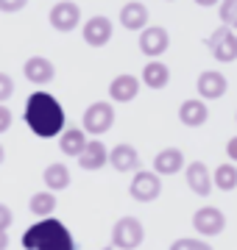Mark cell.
I'll return each mask as SVG.
<instances>
[{"instance_id": "6da1fadb", "label": "cell", "mask_w": 237, "mask_h": 250, "mask_svg": "<svg viewBox=\"0 0 237 250\" xmlns=\"http://www.w3.org/2000/svg\"><path fill=\"white\" fill-rule=\"evenodd\" d=\"M25 123L42 139L64 134V108L50 92H34L25 106Z\"/></svg>"}, {"instance_id": "7a4b0ae2", "label": "cell", "mask_w": 237, "mask_h": 250, "mask_svg": "<svg viewBox=\"0 0 237 250\" xmlns=\"http://www.w3.org/2000/svg\"><path fill=\"white\" fill-rule=\"evenodd\" d=\"M23 248L25 250H75V239L62 220L45 217V220L34 223L23 233Z\"/></svg>"}, {"instance_id": "3957f363", "label": "cell", "mask_w": 237, "mask_h": 250, "mask_svg": "<svg viewBox=\"0 0 237 250\" xmlns=\"http://www.w3.org/2000/svg\"><path fill=\"white\" fill-rule=\"evenodd\" d=\"M112 125H115V108H112V103H106V100L90 103L87 111H84V117H81V128L92 136L106 134Z\"/></svg>"}, {"instance_id": "277c9868", "label": "cell", "mask_w": 237, "mask_h": 250, "mask_svg": "<svg viewBox=\"0 0 237 250\" xmlns=\"http://www.w3.org/2000/svg\"><path fill=\"white\" fill-rule=\"evenodd\" d=\"M145 239V231H142V223L137 217H120L115 228H112V245L120 250H134L142 245Z\"/></svg>"}, {"instance_id": "5b68a950", "label": "cell", "mask_w": 237, "mask_h": 250, "mask_svg": "<svg viewBox=\"0 0 237 250\" xmlns=\"http://www.w3.org/2000/svg\"><path fill=\"white\" fill-rule=\"evenodd\" d=\"M207 47L215 56V62H223V64L237 62V36L232 28L220 25L218 31H212L210 39H207Z\"/></svg>"}, {"instance_id": "8992f818", "label": "cell", "mask_w": 237, "mask_h": 250, "mask_svg": "<svg viewBox=\"0 0 237 250\" xmlns=\"http://www.w3.org/2000/svg\"><path fill=\"white\" fill-rule=\"evenodd\" d=\"M47 20H50L53 31L70 34V31H75L78 22H81V9H78V3H73V0H59L53 9H50Z\"/></svg>"}, {"instance_id": "52a82bcc", "label": "cell", "mask_w": 237, "mask_h": 250, "mask_svg": "<svg viewBox=\"0 0 237 250\" xmlns=\"http://www.w3.org/2000/svg\"><path fill=\"white\" fill-rule=\"evenodd\" d=\"M131 197L140 200V203H151L156 197L162 195V181H159V172H151V170H140L128 187Z\"/></svg>"}, {"instance_id": "ba28073f", "label": "cell", "mask_w": 237, "mask_h": 250, "mask_svg": "<svg viewBox=\"0 0 237 250\" xmlns=\"http://www.w3.org/2000/svg\"><path fill=\"white\" fill-rule=\"evenodd\" d=\"M167 45H170V34H167L162 25H148L145 31H140V50H142L151 62L159 59V56L167 50Z\"/></svg>"}, {"instance_id": "9c48e42d", "label": "cell", "mask_w": 237, "mask_h": 250, "mask_svg": "<svg viewBox=\"0 0 237 250\" xmlns=\"http://www.w3.org/2000/svg\"><path fill=\"white\" fill-rule=\"evenodd\" d=\"M112 34H115V25H112L109 17H103V14H95V17H90L87 22H84V42L90 47H103L106 42L112 39Z\"/></svg>"}, {"instance_id": "30bf717a", "label": "cell", "mask_w": 237, "mask_h": 250, "mask_svg": "<svg viewBox=\"0 0 237 250\" xmlns=\"http://www.w3.org/2000/svg\"><path fill=\"white\" fill-rule=\"evenodd\" d=\"M192 228H195L201 236H215V233H220L226 228V217H223V211L215 208V206H204V208H198V211L192 214Z\"/></svg>"}, {"instance_id": "8fae6325", "label": "cell", "mask_w": 237, "mask_h": 250, "mask_svg": "<svg viewBox=\"0 0 237 250\" xmlns=\"http://www.w3.org/2000/svg\"><path fill=\"white\" fill-rule=\"evenodd\" d=\"M23 75H25L31 83H37V86H45L50 81L56 78V67L50 59L45 56H31L25 64H23Z\"/></svg>"}, {"instance_id": "7c38bea8", "label": "cell", "mask_w": 237, "mask_h": 250, "mask_svg": "<svg viewBox=\"0 0 237 250\" xmlns=\"http://www.w3.org/2000/svg\"><path fill=\"white\" fill-rule=\"evenodd\" d=\"M195 86H198L201 100H218V98H223V95H226L229 81H226V75H220V72L207 70V72H201V75H198Z\"/></svg>"}, {"instance_id": "4fadbf2b", "label": "cell", "mask_w": 237, "mask_h": 250, "mask_svg": "<svg viewBox=\"0 0 237 250\" xmlns=\"http://www.w3.org/2000/svg\"><path fill=\"white\" fill-rule=\"evenodd\" d=\"M137 95H140V81H137V75H128V72H123V75H118V78H112V83H109V98L115 100V103H131Z\"/></svg>"}, {"instance_id": "5bb4252c", "label": "cell", "mask_w": 237, "mask_h": 250, "mask_svg": "<svg viewBox=\"0 0 237 250\" xmlns=\"http://www.w3.org/2000/svg\"><path fill=\"white\" fill-rule=\"evenodd\" d=\"M187 187H190L195 195H201V197L210 195L212 187H215V178L210 175L207 164H201V161H192V164H187Z\"/></svg>"}, {"instance_id": "9a60e30c", "label": "cell", "mask_w": 237, "mask_h": 250, "mask_svg": "<svg viewBox=\"0 0 237 250\" xmlns=\"http://www.w3.org/2000/svg\"><path fill=\"white\" fill-rule=\"evenodd\" d=\"M120 25L126 31H145L148 28V9L140 0H128L120 9Z\"/></svg>"}, {"instance_id": "2e32d148", "label": "cell", "mask_w": 237, "mask_h": 250, "mask_svg": "<svg viewBox=\"0 0 237 250\" xmlns=\"http://www.w3.org/2000/svg\"><path fill=\"white\" fill-rule=\"evenodd\" d=\"M179 120H182L187 128H201V125L210 120V108H207L204 100L190 98V100H184L182 106H179Z\"/></svg>"}, {"instance_id": "e0dca14e", "label": "cell", "mask_w": 237, "mask_h": 250, "mask_svg": "<svg viewBox=\"0 0 237 250\" xmlns=\"http://www.w3.org/2000/svg\"><path fill=\"white\" fill-rule=\"evenodd\" d=\"M182 167H184V153L179 147H165V150L156 153L154 172H159V175H176Z\"/></svg>"}, {"instance_id": "ac0fdd59", "label": "cell", "mask_w": 237, "mask_h": 250, "mask_svg": "<svg viewBox=\"0 0 237 250\" xmlns=\"http://www.w3.org/2000/svg\"><path fill=\"white\" fill-rule=\"evenodd\" d=\"M109 161H112V167L118 172H131V170H137L140 167V153L131 147V145H118V147H112L109 153Z\"/></svg>"}, {"instance_id": "d6986e66", "label": "cell", "mask_w": 237, "mask_h": 250, "mask_svg": "<svg viewBox=\"0 0 237 250\" xmlns=\"http://www.w3.org/2000/svg\"><path fill=\"white\" fill-rule=\"evenodd\" d=\"M87 145H90V139H87V131L84 128H67L62 134V142H59V150L64 153V156H81L84 150H87Z\"/></svg>"}, {"instance_id": "ffe728a7", "label": "cell", "mask_w": 237, "mask_h": 250, "mask_svg": "<svg viewBox=\"0 0 237 250\" xmlns=\"http://www.w3.org/2000/svg\"><path fill=\"white\" fill-rule=\"evenodd\" d=\"M78 164H81L84 170H100L103 164H109V150L103 147V142H95V139H90L87 150L78 156Z\"/></svg>"}, {"instance_id": "44dd1931", "label": "cell", "mask_w": 237, "mask_h": 250, "mask_svg": "<svg viewBox=\"0 0 237 250\" xmlns=\"http://www.w3.org/2000/svg\"><path fill=\"white\" fill-rule=\"evenodd\" d=\"M167 81H170L167 64H162L159 59H154V62L145 64V70H142V83H145L148 89H165Z\"/></svg>"}, {"instance_id": "7402d4cb", "label": "cell", "mask_w": 237, "mask_h": 250, "mask_svg": "<svg viewBox=\"0 0 237 250\" xmlns=\"http://www.w3.org/2000/svg\"><path fill=\"white\" fill-rule=\"evenodd\" d=\"M42 178H45V187L50 189V192L70 187V170H67V164H47Z\"/></svg>"}, {"instance_id": "603a6c76", "label": "cell", "mask_w": 237, "mask_h": 250, "mask_svg": "<svg viewBox=\"0 0 237 250\" xmlns=\"http://www.w3.org/2000/svg\"><path fill=\"white\" fill-rule=\"evenodd\" d=\"M28 208H31L37 217H42V220H45V217H50L56 211V195L50 192V189H47V192L42 189V192H37V195H31Z\"/></svg>"}, {"instance_id": "cb8c5ba5", "label": "cell", "mask_w": 237, "mask_h": 250, "mask_svg": "<svg viewBox=\"0 0 237 250\" xmlns=\"http://www.w3.org/2000/svg\"><path fill=\"white\" fill-rule=\"evenodd\" d=\"M212 178H215V187L223 189V192L235 189L237 187V170H235V164H220Z\"/></svg>"}, {"instance_id": "d4e9b609", "label": "cell", "mask_w": 237, "mask_h": 250, "mask_svg": "<svg viewBox=\"0 0 237 250\" xmlns=\"http://www.w3.org/2000/svg\"><path fill=\"white\" fill-rule=\"evenodd\" d=\"M218 14H220V22H223V25L237 31V0H223Z\"/></svg>"}, {"instance_id": "484cf974", "label": "cell", "mask_w": 237, "mask_h": 250, "mask_svg": "<svg viewBox=\"0 0 237 250\" xmlns=\"http://www.w3.org/2000/svg\"><path fill=\"white\" fill-rule=\"evenodd\" d=\"M170 250H212V245H207L201 239H176L170 245Z\"/></svg>"}, {"instance_id": "4316f807", "label": "cell", "mask_w": 237, "mask_h": 250, "mask_svg": "<svg viewBox=\"0 0 237 250\" xmlns=\"http://www.w3.org/2000/svg\"><path fill=\"white\" fill-rule=\"evenodd\" d=\"M11 92H14V81H11L9 72H0V100H9Z\"/></svg>"}, {"instance_id": "83f0119b", "label": "cell", "mask_w": 237, "mask_h": 250, "mask_svg": "<svg viewBox=\"0 0 237 250\" xmlns=\"http://www.w3.org/2000/svg\"><path fill=\"white\" fill-rule=\"evenodd\" d=\"M28 0H0V11H6V14H14V11L25 9Z\"/></svg>"}, {"instance_id": "f1b7e54d", "label": "cell", "mask_w": 237, "mask_h": 250, "mask_svg": "<svg viewBox=\"0 0 237 250\" xmlns=\"http://www.w3.org/2000/svg\"><path fill=\"white\" fill-rule=\"evenodd\" d=\"M9 125H11V111H9V106L3 103V106H0V134H6Z\"/></svg>"}, {"instance_id": "f546056e", "label": "cell", "mask_w": 237, "mask_h": 250, "mask_svg": "<svg viewBox=\"0 0 237 250\" xmlns=\"http://www.w3.org/2000/svg\"><path fill=\"white\" fill-rule=\"evenodd\" d=\"M11 225V208L9 206H0V233H6Z\"/></svg>"}, {"instance_id": "4dcf8cb0", "label": "cell", "mask_w": 237, "mask_h": 250, "mask_svg": "<svg viewBox=\"0 0 237 250\" xmlns=\"http://www.w3.org/2000/svg\"><path fill=\"white\" fill-rule=\"evenodd\" d=\"M226 156L232 161H237V136H232V139L226 142Z\"/></svg>"}, {"instance_id": "1f68e13d", "label": "cell", "mask_w": 237, "mask_h": 250, "mask_svg": "<svg viewBox=\"0 0 237 250\" xmlns=\"http://www.w3.org/2000/svg\"><path fill=\"white\" fill-rule=\"evenodd\" d=\"M195 3H198V6H204V9H210V6H218L220 0H195Z\"/></svg>"}, {"instance_id": "d6a6232c", "label": "cell", "mask_w": 237, "mask_h": 250, "mask_svg": "<svg viewBox=\"0 0 237 250\" xmlns=\"http://www.w3.org/2000/svg\"><path fill=\"white\" fill-rule=\"evenodd\" d=\"M235 120H237V114H235Z\"/></svg>"}]
</instances>
